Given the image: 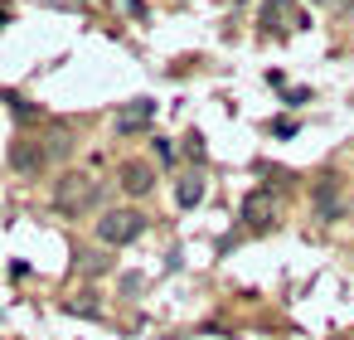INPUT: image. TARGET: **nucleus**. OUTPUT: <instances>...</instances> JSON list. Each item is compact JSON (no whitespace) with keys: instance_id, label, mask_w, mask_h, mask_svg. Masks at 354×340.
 I'll return each mask as SVG.
<instances>
[{"instance_id":"nucleus-1","label":"nucleus","mask_w":354,"mask_h":340,"mask_svg":"<svg viewBox=\"0 0 354 340\" xmlns=\"http://www.w3.org/2000/svg\"><path fill=\"white\" fill-rule=\"evenodd\" d=\"M146 233V214L141 209H107L102 219H97V238L107 243V248H122V243H131V238H141Z\"/></svg>"},{"instance_id":"nucleus-2","label":"nucleus","mask_w":354,"mask_h":340,"mask_svg":"<svg viewBox=\"0 0 354 340\" xmlns=\"http://www.w3.org/2000/svg\"><path fill=\"white\" fill-rule=\"evenodd\" d=\"M97 195H102V185L93 180V175H64L59 180V195H54V204H59V214H83V209H93L97 204Z\"/></svg>"},{"instance_id":"nucleus-3","label":"nucleus","mask_w":354,"mask_h":340,"mask_svg":"<svg viewBox=\"0 0 354 340\" xmlns=\"http://www.w3.org/2000/svg\"><path fill=\"white\" fill-rule=\"evenodd\" d=\"M301 25H306V15L296 10V0H267V6H262V30L291 35V30H301Z\"/></svg>"},{"instance_id":"nucleus-4","label":"nucleus","mask_w":354,"mask_h":340,"mask_svg":"<svg viewBox=\"0 0 354 340\" xmlns=\"http://www.w3.org/2000/svg\"><path fill=\"white\" fill-rule=\"evenodd\" d=\"M151 122H156V102L136 98V102H127V107L117 112V136H141Z\"/></svg>"},{"instance_id":"nucleus-5","label":"nucleus","mask_w":354,"mask_h":340,"mask_svg":"<svg viewBox=\"0 0 354 340\" xmlns=\"http://www.w3.org/2000/svg\"><path fill=\"white\" fill-rule=\"evenodd\" d=\"M310 204H315V219H339V209H344L339 180H335V175H320L315 190H310Z\"/></svg>"},{"instance_id":"nucleus-6","label":"nucleus","mask_w":354,"mask_h":340,"mask_svg":"<svg viewBox=\"0 0 354 340\" xmlns=\"http://www.w3.org/2000/svg\"><path fill=\"white\" fill-rule=\"evenodd\" d=\"M238 214H243L248 229H267V224H272V190H252Z\"/></svg>"},{"instance_id":"nucleus-7","label":"nucleus","mask_w":354,"mask_h":340,"mask_svg":"<svg viewBox=\"0 0 354 340\" xmlns=\"http://www.w3.org/2000/svg\"><path fill=\"white\" fill-rule=\"evenodd\" d=\"M151 185H156V170L146 161H127L122 165V190L127 195H151Z\"/></svg>"},{"instance_id":"nucleus-8","label":"nucleus","mask_w":354,"mask_h":340,"mask_svg":"<svg viewBox=\"0 0 354 340\" xmlns=\"http://www.w3.org/2000/svg\"><path fill=\"white\" fill-rule=\"evenodd\" d=\"M10 161H15V170H20V175H35V170L44 165V146H39V141H15Z\"/></svg>"},{"instance_id":"nucleus-9","label":"nucleus","mask_w":354,"mask_h":340,"mask_svg":"<svg viewBox=\"0 0 354 340\" xmlns=\"http://www.w3.org/2000/svg\"><path fill=\"white\" fill-rule=\"evenodd\" d=\"M175 199H180V209H194L204 199V175H185L180 190H175Z\"/></svg>"},{"instance_id":"nucleus-10","label":"nucleus","mask_w":354,"mask_h":340,"mask_svg":"<svg viewBox=\"0 0 354 340\" xmlns=\"http://www.w3.org/2000/svg\"><path fill=\"white\" fill-rule=\"evenodd\" d=\"M6 102H10V107H15V117H35V107H30V102H25V98H15V93H10V98H6Z\"/></svg>"},{"instance_id":"nucleus-11","label":"nucleus","mask_w":354,"mask_h":340,"mask_svg":"<svg viewBox=\"0 0 354 340\" xmlns=\"http://www.w3.org/2000/svg\"><path fill=\"white\" fill-rule=\"evenodd\" d=\"M156 156H160V165H170V161H175V146H170V141H156Z\"/></svg>"},{"instance_id":"nucleus-12","label":"nucleus","mask_w":354,"mask_h":340,"mask_svg":"<svg viewBox=\"0 0 354 340\" xmlns=\"http://www.w3.org/2000/svg\"><path fill=\"white\" fill-rule=\"evenodd\" d=\"M6 20H10V10H0V25H6Z\"/></svg>"},{"instance_id":"nucleus-13","label":"nucleus","mask_w":354,"mask_h":340,"mask_svg":"<svg viewBox=\"0 0 354 340\" xmlns=\"http://www.w3.org/2000/svg\"><path fill=\"white\" fill-rule=\"evenodd\" d=\"M320 6H330V0H320Z\"/></svg>"}]
</instances>
